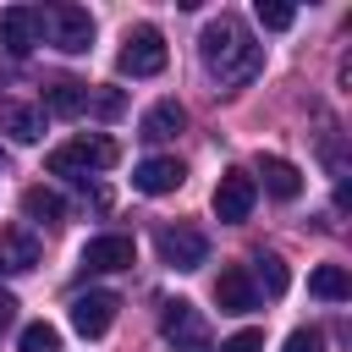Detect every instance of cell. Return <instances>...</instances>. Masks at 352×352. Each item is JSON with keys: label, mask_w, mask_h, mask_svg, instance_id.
<instances>
[{"label": "cell", "mask_w": 352, "mask_h": 352, "mask_svg": "<svg viewBox=\"0 0 352 352\" xmlns=\"http://www.w3.org/2000/svg\"><path fill=\"white\" fill-rule=\"evenodd\" d=\"M198 55H204V66L226 82V88H242V82H253L258 77V66H264V50L248 38V28L231 16V11H220L209 28H204V38H198Z\"/></svg>", "instance_id": "cell-1"}, {"label": "cell", "mask_w": 352, "mask_h": 352, "mask_svg": "<svg viewBox=\"0 0 352 352\" xmlns=\"http://www.w3.org/2000/svg\"><path fill=\"white\" fill-rule=\"evenodd\" d=\"M121 160V148H116V138H72V143H60L55 154H50V176H72V182H82L88 170H110Z\"/></svg>", "instance_id": "cell-2"}, {"label": "cell", "mask_w": 352, "mask_h": 352, "mask_svg": "<svg viewBox=\"0 0 352 352\" xmlns=\"http://www.w3.org/2000/svg\"><path fill=\"white\" fill-rule=\"evenodd\" d=\"M165 38H160V28H132L126 33V44H121V55H116V72L121 77H160L165 72Z\"/></svg>", "instance_id": "cell-3"}, {"label": "cell", "mask_w": 352, "mask_h": 352, "mask_svg": "<svg viewBox=\"0 0 352 352\" xmlns=\"http://www.w3.org/2000/svg\"><path fill=\"white\" fill-rule=\"evenodd\" d=\"M154 248H160V258H165L170 270H198V264L209 258V236H204L198 226H160Z\"/></svg>", "instance_id": "cell-4"}, {"label": "cell", "mask_w": 352, "mask_h": 352, "mask_svg": "<svg viewBox=\"0 0 352 352\" xmlns=\"http://www.w3.org/2000/svg\"><path fill=\"white\" fill-rule=\"evenodd\" d=\"M44 28H50L55 50H66V55H82L94 44V16L82 6H50L44 11Z\"/></svg>", "instance_id": "cell-5"}, {"label": "cell", "mask_w": 352, "mask_h": 352, "mask_svg": "<svg viewBox=\"0 0 352 352\" xmlns=\"http://www.w3.org/2000/svg\"><path fill=\"white\" fill-rule=\"evenodd\" d=\"M253 204H258V182L248 170H220V182H214V214L236 226V220L253 214Z\"/></svg>", "instance_id": "cell-6"}, {"label": "cell", "mask_w": 352, "mask_h": 352, "mask_svg": "<svg viewBox=\"0 0 352 352\" xmlns=\"http://www.w3.org/2000/svg\"><path fill=\"white\" fill-rule=\"evenodd\" d=\"M132 258H138V242L121 236V231H104V236H88V248H82L77 264L88 275H110V270H132Z\"/></svg>", "instance_id": "cell-7"}, {"label": "cell", "mask_w": 352, "mask_h": 352, "mask_svg": "<svg viewBox=\"0 0 352 352\" xmlns=\"http://www.w3.org/2000/svg\"><path fill=\"white\" fill-rule=\"evenodd\" d=\"M44 38V6H6L0 11V44L11 55H28Z\"/></svg>", "instance_id": "cell-8"}, {"label": "cell", "mask_w": 352, "mask_h": 352, "mask_svg": "<svg viewBox=\"0 0 352 352\" xmlns=\"http://www.w3.org/2000/svg\"><path fill=\"white\" fill-rule=\"evenodd\" d=\"M116 308H121V297L116 292H77L72 297V330L77 336H104L110 324H116Z\"/></svg>", "instance_id": "cell-9"}, {"label": "cell", "mask_w": 352, "mask_h": 352, "mask_svg": "<svg viewBox=\"0 0 352 352\" xmlns=\"http://www.w3.org/2000/svg\"><path fill=\"white\" fill-rule=\"evenodd\" d=\"M160 330H165V341H176L182 352H204V319H198V308H192L187 297H176V302L160 308Z\"/></svg>", "instance_id": "cell-10"}, {"label": "cell", "mask_w": 352, "mask_h": 352, "mask_svg": "<svg viewBox=\"0 0 352 352\" xmlns=\"http://www.w3.org/2000/svg\"><path fill=\"white\" fill-rule=\"evenodd\" d=\"M38 253H44V242L28 226H0V270L6 275H28L38 264Z\"/></svg>", "instance_id": "cell-11"}, {"label": "cell", "mask_w": 352, "mask_h": 352, "mask_svg": "<svg viewBox=\"0 0 352 352\" xmlns=\"http://www.w3.org/2000/svg\"><path fill=\"white\" fill-rule=\"evenodd\" d=\"M182 182H187V170H182V160H170V154H154V160H143V165L132 170V187H138V192H148V198L176 192Z\"/></svg>", "instance_id": "cell-12"}, {"label": "cell", "mask_w": 352, "mask_h": 352, "mask_svg": "<svg viewBox=\"0 0 352 352\" xmlns=\"http://www.w3.org/2000/svg\"><path fill=\"white\" fill-rule=\"evenodd\" d=\"M214 302H220V314H248V308H258V292H253V280H248L242 264H226V270H220Z\"/></svg>", "instance_id": "cell-13"}, {"label": "cell", "mask_w": 352, "mask_h": 352, "mask_svg": "<svg viewBox=\"0 0 352 352\" xmlns=\"http://www.w3.org/2000/svg\"><path fill=\"white\" fill-rule=\"evenodd\" d=\"M0 126L16 143H38L44 138V110L38 104H22V99H0Z\"/></svg>", "instance_id": "cell-14"}, {"label": "cell", "mask_w": 352, "mask_h": 352, "mask_svg": "<svg viewBox=\"0 0 352 352\" xmlns=\"http://www.w3.org/2000/svg\"><path fill=\"white\" fill-rule=\"evenodd\" d=\"M44 110L50 116H82L88 110V82H77V77H55L50 88H44Z\"/></svg>", "instance_id": "cell-15"}, {"label": "cell", "mask_w": 352, "mask_h": 352, "mask_svg": "<svg viewBox=\"0 0 352 352\" xmlns=\"http://www.w3.org/2000/svg\"><path fill=\"white\" fill-rule=\"evenodd\" d=\"M258 176H264V187H270L280 204H292V198L302 192V170H297L292 160H280V154H264V160H258Z\"/></svg>", "instance_id": "cell-16"}, {"label": "cell", "mask_w": 352, "mask_h": 352, "mask_svg": "<svg viewBox=\"0 0 352 352\" xmlns=\"http://www.w3.org/2000/svg\"><path fill=\"white\" fill-rule=\"evenodd\" d=\"M182 126H187V110H182L176 99H160V104H148V116H143V132H138V138L165 143V138H176Z\"/></svg>", "instance_id": "cell-17"}, {"label": "cell", "mask_w": 352, "mask_h": 352, "mask_svg": "<svg viewBox=\"0 0 352 352\" xmlns=\"http://www.w3.org/2000/svg\"><path fill=\"white\" fill-rule=\"evenodd\" d=\"M308 292L324 297V302H346V297H352V280H346L341 264H319V270L308 275Z\"/></svg>", "instance_id": "cell-18"}, {"label": "cell", "mask_w": 352, "mask_h": 352, "mask_svg": "<svg viewBox=\"0 0 352 352\" xmlns=\"http://www.w3.org/2000/svg\"><path fill=\"white\" fill-rule=\"evenodd\" d=\"M22 214L28 220H66V198L50 192V187H28L22 192Z\"/></svg>", "instance_id": "cell-19"}, {"label": "cell", "mask_w": 352, "mask_h": 352, "mask_svg": "<svg viewBox=\"0 0 352 352\" xmlns=\"http://www.w3.org/2000/svg\"><path fill=\"white\" fill-rule=\"evenodd\" d=\"M253 280H258L253 292H264V297H280V292L292 286V275H286V264H280L275 253H258V258H253Z\"/></svg>", "instance_id": "cell-20"}, {"label": "cell", "mask_w": 352, "mask_h": 352, "mask_svg": "<svg viewBox=\"0 0 352 352\" xmlns=\"http://www.w3.org/2000/svg\"><path fill=\"white\" fill-rule=\"evenodd\" d=\"M16 352H60V330L55 324H22V336H16Z\"/></svg>", "instance_id": "cell-21"}, {"label": "cell", "mask_w": 352, "mask_h": 352, "mask_svg": "<svg viewBox=\"0 0 352 352\" xmlns=\"http://www.w3.org/2000/svg\"><path fill=\"white\" fill-rule=\"evenodd\" d=\"M253 16H258L270 33H280V28H292V22H297V11H292V6H280V0H258V6H253Z\"/></svg>", "instance_id": "cell-22"}, {"label": "cell", "mask_w": 352, "mask_h": 352, "mask_svg": "<svg viewBox=\"0 0 352 352\" xmlns=\"http://www.w3.org/2000/svg\"><path fill=\"white\" fill-rule=\"evenodd\" d=\"M88 110H99V116L110 121V116L126 110V94H121V88H99V94H88Z\"/></svg>", "instance_id": "cell-23"}, {"label": "cell", "mask_w": 352, "mask_h": 352, "mask_svg": "<svg viewBox=\"0 0 352 352\" xmlns=\"http://www.w3.org/2000/svg\"><path fill=\"white\" fill-rule=\"evenodd\" d=\"M286 352H324V330H314V324L308 330H292L286 336Z\"/></svg>", "instance_id": "cell-24"}, {"label": "cell", "mask_w": 352, "mask_h": 352, "mask_svg": "<svg viewBox=\"0 0 352 352\" xmlns=\"http://www.w3.org/2000/svg\"><path fill=\"white\" fill-rule=\"evenodd\" d=\"M220 352H264V330H236L231 341H220Z\"/></svg>", "instance_id": "cell-25"}, {"label": "cell", "mask_w": 352, "mask_h": 352, "mask_svg": "<svg viewBox=\"0 0 352 352\" xmlns=\"http://www.w3.org/2000/svg\"><path fill=\"white\" fill-rule=\"evenodd\" d=\"M11 324H16V297H11V292H0V336H6Z\"/></svg>", "instance_id": "cell-26"}]
</instances>
